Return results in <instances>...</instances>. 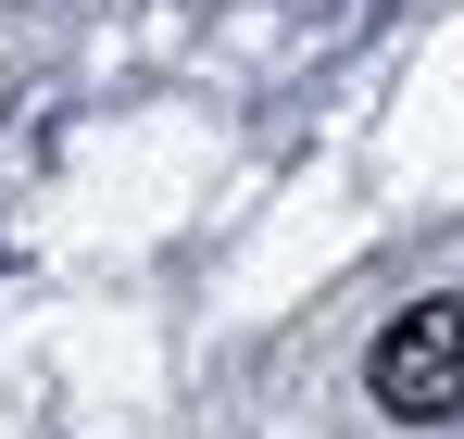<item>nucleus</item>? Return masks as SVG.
I'll use <instances>...</instances> for the list:
<instances>
[{"instance_id":"obj_1","label":"nucleus","mask_w":464,"mask_h":439,"mask_svg":"<svg viewBox=\"0 0 464 439\" xmlns=\"http://www.w3.org/2000/svg\"><path fill=\"white\" fill-rule=\"evenodd\" d=\"M364 389H377L401 427H452V415H464V289L389 314L377 352H364Z\"/></svg>"}]
</instances>
